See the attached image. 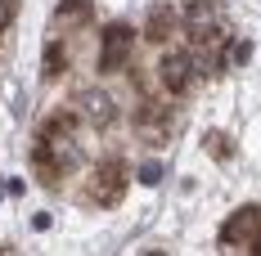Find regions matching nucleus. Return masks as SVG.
Returning a JSON list of instances; mask_svg holds the SVG:
<instances>
[{
	"label": "nucleus",
	"instance_id": "f257e3e1",
	"mask_svg": "<svg viewBox=\"0 0 261 256\" xmlns=\"http://www.w3.org/2000/svg\"><path fill=\"white\" fill-rule=\"evenodd\" d=\"M221 243L225 247H257L261 243V207H243L221 225Z\"/></svg>",
	"mask_w": 261,
	"mask_h": 256
},
{
	"label": "nucleus",
	"instance_id": "f03ea898",
	"mask_svg": "<svg viewBox=\"0 0 261 256\" xmlns=\"http://www.w3.org/2000/svg\"><path fill=\"white\" fill-rule=\"evenodd\" d=\"M130 45H135V32H130L126 23H113L104 32V50H99V68L104 72H122L130 59Z\"/></svg>",
	"mask_w": 261,
	"mask_h": 256
},
{
	"label": "nucleus",
	"instance_id": "7ed1b4c3",
	"mask_svg": "<svg viewBox=\"0 0 261 256\" xmlns=\"http://www.w3.org/2000/svg\"><path fill=\"white\" fill-rule=\"evenodd\" d=\"M122 189H126V176H122L117 162H104V166L95 171V180H90V198H95V203H117Z\"/></svg>",
	"mask_w": 261,
	"mask_h": 256
},
{
	"label": "nucleus",
	"instance_id": "20e7f679",
	"mask_svg": "<svg viewBox=\"0 0 261 256\" xmlns=\"http://www.w3.org/2000/svg\"><path fill=\"white\" fill-rule=\"evenodd\" d=\"M185 27H189L194 41L212 36V32H216V5H212V0H189V5H185Z\"/></svg>",
	"mask_w": 261,
	"mask_h": 256
},
{
	"label": "nucleus",
	"instance_id": "39448f33",
	"mask_svg": "<svg viewBox=\"0 0 261 256\" xmlns=\"http://www.w3.org/2000/svg\"><path fill=\"white\" fill-rule=\"evenodd\" d=\"M189 77H194V59L189 54H167L162 59V86L171 95H180L185 86H189Z\"/></svg>",
	"mask_w": 261,
	"mask_h": 256
},
{
	"label": "nucleus",
	"instance_id": "423d86ee",
	"mask_svg": "<svg viewBox=\"0 0 261 256\" xmlns=\"http://www.w3.org/2000/svg\"><path fill=\"white\" fill-rule=\"evenodd\" d=\"M81 112H86L95 126H108V122H117V103L108 99L104 90H86V95H81Z\"/></svg>",
	"mask_w": 261,
	"mask_h": 256
},
{
	"label": "nucleus",
	"instance_id": "0eeeda50",
	"mask_svg": "<svg viewBox=\"0 0 261 256\" xmlns=\"http://www.w3.org/2000/svg\"><path fill=\"white\" fill-rule=\"evenodd\" d=\"M171 23H176V14L167 5H158L153 14H149V41H167L171 36Z\"/></svg>",
	"mask_w": 261,
	"mask_h": 256
},
{
	"label": "nucleus",
	"instance_id": "6e6552de",
	"mask_svg": "<svg viewBox=\"0 0 261 256\" xmlns=\"http://www.w3.org/2000/svg\"><path fill=\"white\" fill-rule=\"evenodd\" d=\"M59 18H90V5L86 0H63L59 5Z\"/></svg>",
	"mask_w": 261,
	"mask_h": 256
},
{
	"label": "nucleus",
	"instance_id": "1a4fd4ad",
	"mask_svg": "<svg viewBox=\"0 0 261 256\" xmlns=\"http://www.w3.org/2000/svg\"><path fill=\"white\" fill-rule=\"evenodd\" d=\"M158 176H162V166H158V162H144V166H140V180H149V184H158Z\"/></svg>",
	"mask_w": 261,
	"mask_h": 256
},
{
	"label": "nucleus",
	"instance_id": "9d476101",
	"mask_svg": "<svg viewBox=\"0 0 261 256\" xmlns=\"http://www.w3.org/2000/svg\"><path fill=\"white\" fill-rule=\"evenodd\" d=\"M9 18H14V0H0V32L9 27Z\"/></svg>",
	"mask_w": 261,
	"mask_h": 256
}]
</instances>
